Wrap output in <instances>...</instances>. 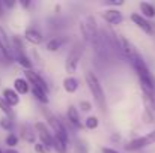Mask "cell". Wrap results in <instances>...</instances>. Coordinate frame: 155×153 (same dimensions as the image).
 <instances>
[{
    "instance_id": "obj_35",
    "label": "cell",
    "mask_w": 155,
    "mask_h": 153,
    "mask_svg": "<svg viewBox=\"0 0 155 153\" xmlns=\"http://www.w3.org/2000/svg\"><path fill=\"white\" fill-rule=\"evenodd\" d=\"M0 153H3V152H2V150H0Z\"/></svg>"
},
{
    "instance_id": "obj_5",
    "label": "cell",
    "mask_w": 155,
    "mask_h": 153,
    "mask_svg": "<svg viewBox=\"0 0 155 153\" xmlns=\"http://www.w3.org/2000/svg\"><path fill=\"white\" fill-rule=\"evenodd\" d=\"M24 75H26V81H27L30 86L38 87V89H41L42 92L48 93V86H47V83L42 80V77H41V75H38L36 72H33L32 69H30V71H26V72H24Z\"/></svg>"
},
{
    "instance_id": "obj_27",
    "label": "cell",
    "mask_w": 155,
    "mask_h": 153,
    "mask_svg": "<svg viewBox=\"0 0 155 153\" xmlns=\"http://www.w3.org/2000/svg\"><path fill=\"white\" fill-rule=\"evenodd\" d=\"M80 108H81L83 111H86V113H87V111H91V110H92V105H91V102L89 101H81L80 102Z\"/></svg>"
},
{
    "instance_id": "obj_24",
    "label": "cell",
    "mask_w": 155,
    "mask_h": 153,
    "mask_svg": "<svg viewBox=\"0 0 155 153\" xmlns=\"http://www.w3.org/2000/svg\"><path fill=\"white\" fill-rule=\"evenodd\" d=\"M0 110L6 114V116H11L12 114V110H11V107L6 104V101L3 99V98H0Z\"/></svg>"
},
{
    "instance_id": "obj_11",
    "label": "cell",
    "mask_w": 155,
    "mask_h": 153,
    "mask_svg": "<svg viewBox=\"0 0 155 153\" xmlns=\"http://www.w3.org/2000/svg\"><path fill=\"white\" fill-rule=\"evenodd\" d=\"M3 99L6 101V104H8L9 107H15V105H18V102H20V96H18V93H17L15 90H12V89H5V90H3Z\"/></svg>"
},
{
    "instance_id": "obj_20",
    "label": "cell",
    "mask_w": 155,
    "mask_h": 153,
    "mask_svg": "<svg viewBox=\"0 0 155 153\" xmlns=\"http://www.w3.org/2000/svg\"><path fill=\"white\" fill-rule=\"evenodd\" d=\"M53 147L57 150V153H66V149H68V144L63 143L62 140H59L57 137H54V141H53Z\"/></svg>"
},
{
    "instance_id": "obj_23",
    "label": "cell",
    "mask_w": 155,
    "mask_h": 153,
    "mask_svg": "<svg viewBox=\"0 0 155 153\" xmlns=\"http://www.w3.org/2000/svg\"><path fill=\"white\" fill-rule=\"evenodd\" d=\"M17 143H18V137H17L15 134H9V135L6 137V144H8L9 147H15Z\"/></svg>"
},
{
    "instance_id": "obj_28",
    "label": "cell",
    "mask_w": 155,
    "mask_h": 153,
    "mask_svg": "<svg viewBox=\"0 0 155 153\" xmlns=\"http://www.w3.org/2000/svg\"><path fill=\"white\" fill-rule=\"evenodd\" d=\"M145 137H146V140L149 141V144H154L155 143V129L152 131V132H149L148 135H145Z\"/></svg>"
},
{
    "instance_id": "obj_15",
    "label": "cell",
    "mask_w": 155,
    "mask_h": 153,
    "mask_svg": "<svg viewBox=\"0 0 155 153\" xmlns=\"http://www.w3.org/2000/svg\"><path fill=\"white\" fill-rule=\"evenodd\" d=\"M21 138L26 140L27 143H35L36 135H35L33 126H30V125H23V126H21Z\"/></svg>"
},
{
    "instance_id": "obj_14",
    "label": "cell",
    "mask_w": 155,
    "mask_h": 153,
    "mask_svg": "<svg viewBox=\"0 0 155 153\" xmlns=\"http://www.w3.org/2000/svg\"><path fill=\"white\" fill-rule=\"evenodd\" d=\"M146 146H149V141L146 140V137H140V138H136V140H131L127 146H125V149L127 150H139V149H143V147H146Z\"/></svg>"
},
{
    "instance_id": "obj_22",
    "label": "cell",
    "mask_w": 155,
    "mask_h": 153,
    "mask_svg": "<svg viewBox=\"0 0 155 153\" xmlns=\"http://www.w3.org/2000/svg\"><path fill=\"white\" fill-rule=\"evenodd\" d=\"M86 128L87 129H97L98 128V119L95 116H91L86 119Z\"/></svg>"
},
{
    "instance_id": "obj_30",
    "label": "cell",
    "mask_w": 155,
    "mask_h": 153,
    "mask_svg": "<svg viewBox=\"0 0 155 153\" xmlns=\"http://www.w3.org/2000/svg\"><path fill=\"white\" fill-rule=\"evenodd\" d=\"M103 153H119L117 150H114V149H108V147H104L103 149Z\"/></svg>"
},
{
    "instance_id": "obj_7",
    "label": "cell",
    "mask_w": 155,
    "mask_h": 153,
    "mask_svg": "<svg viewBox=\"0 0 155 153\" xmlns=\"http://www.w3.org/2000/svg\"><path fill=\"white\" fill-rule=\"evenodd\" d=\"M142 99H143L145 110H146V119H149L148 122H152L155 119V96L142 90Z\"/></svg>"
},
{
    "instance_id": "obj_10",
    "label": "cell",
    "mask_w": 155,
    "mask_h": 153,
    "mask_svg": "<svg viewBox=\"0 0 155 153\" xmlns=\"http://www.w3.org/2000/svg\"><path fill=\"white\" fill-rule=\"evenodd\" d=\"M103 18L108 23V24H113V26L120 24L122 20H124L122 14H120L117 9H108V11H105V12L103 14Z\"/></svg>"
},
{
    "instance_id": "obj_13",
    "label": "cell",
    "mask_w": 155,
    "mask_h": 153,
    "mask_svg": "<svg viewBox=\"0 0 155 153\" xmlns=\"http://www.w3.org/2000/svg\"><path fill=\"white\" fill-rule=\"evenodd\" d=\"M24 36H26V39H27L30 44H33V45H39V44L42 42V35H41L36 29H27V30L24 32Z\"/></svg>"
},
{
    "instance_id": "obj_31",
    "label": "cell",
    "mask_w": 155,
    "mask_h": 153,
    "mask_svg": "<svg viewBox=\"0 0 155 153\" xmlns=\"http://www.w3.org/2000/svg\"><path fill=\"white\" fill-rule=\"evenodd\" d=\"M2 5H5V6H8V8H12V6L15 5V2H8V0H6V2H3Z\"/></svg>"
},
{
    "instance_id": "obj_29",
    "label": "cell",
    "mask_w": 155,
    "mask_h": 153,
    "mask_svg": "<svg viewBox=\"0 0 155 153\" xmlns=\"http://www.w3.org/2000/svg\"><path fill=\"white\" fill-rule=\"evenodd\" d=\"M107 3H108V5H117V6H119V5H124L122 0H108Z\"/></svg>"
},
{
    "instance_id": "obj_18",
    "label": "cell",
    "mask_w": 155,
    "mask_h": 153,
    "mask_svg": "<svg viewBox=\"0 0 155 153\" xmlns=\"http://www.w3.org/2000/svg\"><path fill=\"white\" fill-rule=\"evenodd\" d=\"M63 89H65L68 93H74V92L78 89V81H77V78H74V77H66V78L63 80Z\"/></svg>"
},
{
    "instance_id": "obj_17",
    "label": "cell",
    "mask_w": 155,
    "mask_h": 153,
    "mask_svg": "<svg viewBox=\"0 0 155 153\" xmlns=\"http://www.w3.org/2000/svg\"><path fill=\"white\" fill-rule=\"evenodd\" d=\"M14 87H15V92L18 93V95H26L27 92H29V83L24 80V78H17L15 81H14Z\"/></svg>"
},
{
    "instance_id": "obj_4",
    "label": "cell",
    "mask_w": 155,
    "mask_h": 153,
    "mask_svg": "<svg viewBox=\"0 0 155 153\" xmlns=\"http://www.w3.org/2000/svg\"><path fill=\"white\" fill-rule=\"evenodd\" d=\"M81 56H83V45H81V42H77V44H74V47L69 50L68 56H66L65 71H66L68 74H74V72H75Z\"/></svg>"
},
{
    "instance_id": "obj_6",
    "label": "cell",
    "mask_w": 155,
    "mask_h": 153,
    "mask_svg": "<svg viewBox=\"0 0 155 153\" xmlns=\"http://www.w3.org/2000/svg\"><path fill=\"white\" fill-rule=\"evenodd\" d=\"M35 131L38 132L39 135V140H41V144L47 146V147H53V141H54V137L48 132V128L42 123V122H38L35 125Z\"/></svg>"
},
{
    "instance_id": "obj_2",
    "label": "cell",
    "mask_w": 155,
    "mask_h": 153,
    "mask_svg": "<svg viewBox=\"0 0 155 153\" xmlns=\"http://www.w3.org/2000/svg\"><path fill=\"white\" fill-rule=\"evenodd\" d=\"M80 30H81V35L83 38L87 41V42H92L95 44L97 39H98V26H97V20L92 17V15H87L81 23H80Z\"/></svg>"
},
{
    "instance_id": "obj_16",
    "label": "cell",
    "mask_w": 155,
    "mask_h": 153,
    "mask_svg": "<svg viewBox=\"0 0 155 153\" xmlns=\"http://www.w3.org/2000/svg\"><path fill=\"white\" fill-rule=\"evenodd\" d=\"M139 6H140V11H142V17H143V18H154L155 17L154 5H151V3H148V2H142Z\"/></svg>"
},
{
    "instance_id": "obj_21",
    "label": "cell",
    "mask_w": 155,
    "mask_h": 153,
    "mask_svg": "<svg viewBox=\"0 0 155 153\" xmlns=\"http://www.w3.org/2000/svg\"><path fill=\"white\" fill-rule=\"evenodd\" d=\"M60 45H62V41L57 39V38H53V39H50V41L47 42V50L48 51H57L60 48Z\"/></svg>"
},
{
    "instance_id": "obj_25",
    "label": "cell",
    "mask_w": 155,
    "mask_h": 153,
    "mask_svg": "<svg viewBox=\"0 0 155 153\" xmlns=\"http://www.w3.org/2000/svg\"><path fill=\"white\" fill-rule=\"evenodd\" d=\"M0 126H2L3 129H6V131H11V129H12V122H11L9 119L3 117V119L0 120Z\"/></svg>"
},
{
    "instance_id": "obj_3",
    "label": "cell",
    "mask_w": 155,
    "mask_h": 153,
    "mask_svg": "<svg viewBox=\"0 0 155 153\" xmlns=\"http://www.w3.org/2000/svg\"><path fill=\"white\" fill-rule=\"evenodd\" d=\"M42 113H44V116H45V119H47V122H48V125H50V128L53 129V132H54V137H57L59 140H62L63 143H66L68 144V132H66V128L63 126V123L54 116L51 114L48 110H42Z\"/></svg>"
},
{
    "instance_id": "obj_12",
    "label": "cell",
    "mask_w": 155,
    "mask_h": 153,
    "mask_svg": "<svg viewBox=\"0 0 155 153\" xmlns=\"http://www.w3.org/2000/svg\"><path fill=\"white\" fill-rule=\"evenodd\" d=\"M66 116H68L69 123H71L74 128H77V129H80V128H81V120H80V116H78V111H77V108H75V107H72V105H71V107L68 108Z\"/></svg>"
},
{
    "instance_id": "obj_1",
    "label": "cell",
    "mask_w": 155,
    "mask_h": 153,
    "mask_svg": "<svg viewBox=\"0 0 155 153\" xmlns=\"http://www.w3.org/2000/svg\"><path fill=\"white\" fill-rule=\"evenodd\" d=\"M86 83H87V87H89L91 93L94 95V99L97 102V105L100 107L101 111H104L105 110V95H104L103 86H101L98 77L94 72L87 71L86 72Z\"/></svg>"
},
{
    "instance_id": "obj_33",
    "label": "cell",
    "mask_w": 155,
    "mask_h": 153,
    "mask_svg": "<svg viewBox=\"0 0 155 153\" xmlns=\"http://www.w3.org/2000/svg\"><path fill=\"white\" fill-rule=\"evenodd\" d=\"M21 5H23V6H24V8H27V6H29V5H30V2H23V3H21Z\"/></svg>"
},
{
    "instance_id": "obj_32",
    "label": "cell",
    "mask_w": 155,
    "mask_h": 153,
    "mask_svg": "<svg viewBox=\"0 0 155 153\" xmlns=\"http://www.w3.org/2000/svg\"><path fill=\"white\" fill-rule=\"evenodd\" d=\"M6 153H18L15 149H9V150H6Z\"/></svg>"
},
{
    "instance_id": "obj_19",
    "label": "cell",
    "mask_w": 155,
    "mask_h": 153,
    "mask_svg": "<svg viewBox=\"0 0 155 153\" xmlns=\"http://www.w3.org/2000/svg\"><path fill=\"white\" fill-rule=\"evenodd\" d=\"M32 95L41 102V104H48V96H47V93H45V92H42L41 89H38V87H33V86H32Z\"/></svg>"
},
{
    "instance_id": "obj_26",
    "label": "cell",
    "mask_w": 155,
    "mask_h": 153,
    "mask_svg": "<svg viewBox=\"0 0 155 153\" xmlns=\"http://www.w3.org/2000/svg\"><path fill=\"white\" fill-rule=\"evenodd\" d=\"M35 150L38 153H48L50 152V147H47V146H44V144H35Z\"/></svg>"
},
{
    "instance_id": "obj_8",
    "label": "cell",
    "mask_w": 155,
    "mask_h": 153,
    "mask_svg": "<svg viewBox=\"0 0 155 153\" xmlns=\"http://www.w3.org/2000/svg\"><path fill=\"white\" fill-rule=\"evenodd\" d=\"M0 53L2 56L8 60V62H12L14 56H12V48H11V44H9V39L6 36V32L0 27Z\"/></svg>"
},
{
    "instance_id": "obj_9",
    "label": "cell",
    "mask_w": 155,
    "mask_h": 153,
    "mask_svg": "<svg viewBox=\"0 0 155 153\" xmlns=\"http://www.w3.org/2000/svg\"><path fill=\"white\" fill-rule=\"evenodd\" d=\"M131 20H133V23L139 27V29H142L145 33H152V24L146 20V18H143L142 15H139V14H133L131 15Z\"/></svg>"
},
{
    "instance_id": "obj_34",
    "label": "cell",
    "mask_w": 155,
    "mask_h": 153,
    "mask_svg": "<svg viewBox=\"0 0 155 153\" xmlns=\"http://www.w3.org/2000/svg\"><path fill=\"white\" fill-rule=\"evenodd\" d=\"M3 15V9H2V3H0V17Z\"/></svg>"
}]
</instances>
